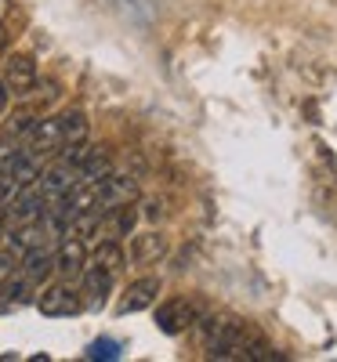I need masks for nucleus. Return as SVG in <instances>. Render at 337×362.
<instances>
[{
    "instance_id": "nucleus-21",
    "label": "nucleus",
    "mask_w": 337,
    "mask_h": 362,
    "mask_svg": "<svg viewBox=\"0 0 337 362\" xmlns=\"http://www.w3.org/2000/svg\"><path fill=\"white\" fill-rule=\"evenodd\" d=\"M120 355H124V344L109 341V337H98L95 344L87 348V358H120Z\"/></svg>"
},
{
    "instance_id": "nucleus-17",
    "label": "nucleus",
    "mask_w": 337,
    "mask_h": 362,
    "mask_svg": "<svg viewBox=\"0 0 337 362\" xmlns=\"http://www.w3.org/2000/svg\"><path fill=\"white\" fill-rule=\"evenodd\" d=\"M11 174H15V181L18 185H33V181H40V153H33V148H29V153H22L11 167H8Z\"/></svg>"
},
{
    "instance_id": "nucleus-1",
    "label": "nucleus",
    "mask_w": 337,
    "mask_h": 362,
    "mask_svg": "<svg viewBox=\"0 0 337 362\" xmlns=\"http://www.w3.org/2000/svg\"><path fill=\"white\" fill-rule=\"evenodd\" d=\"M254 326H247L243 319H203V337H207V351L210 358H239L243 341H247Z\"/></svg>"
},
{
    "instance_id": "nucleus-6",
    "label": "nucleus",
    "mask_w": 337,
    "mask_h": 362,
    "mask_svg": "<svg viewBox=\"0 0 337 362\" xmlns=\"http://www.w3.org/2000/svg\"><path fill=\"white\" fill-rule=\"evenodd\" d=\"M160 290H164V283H160L156 276L135 279V283L127 286V293L120 297V315H131V312H145V308H152V305H156V297H160Z\"/></svg>"
},
{
    "instance_id": "nucleus-22",
    "label": "nucleus",
    "mask_w": 337,
    "mask_h": 362,
    "mask_svg": "<svg viewBox=\"0 0 337 362\" xmlns=\"http://www.w3.org/2000/svg\"><path fill=\"white\" fill-rule=\"evenodd\" d=\"M18 264H22V261H18V254H15L11 247H0V283H8V279L15 276Z\"/></svg>"
},
{
    "instance_id": "nucleus-13",
    "label": "nucleus",
    "mask_w": 337,
    "mask_h": 362,
    "mask_svg": "<svg viewBox=\"0 0 337 362\" xmlns=\"http://www.w3.org/2000/svg\"><path fill=\"white\" fill-rule=\"evenodd\" d=\"M33 290H37V283L29 276H11L8 283H0V312H15V308L29 305Z\"/></svg>"
},
{
    "instance_id": "nucleus-4",
    "label": "nucleus",
    "mask_w": 337,
    "mask_h": 362,
    "mask_svg": "<svg viewBox=\"0 0 337 362\" xmlns=\"http://www.w3.org/2000/svg\"><path fill=\"white\" fill-rule=\"evenodd\" d=\"M4 80H8V87H11V95H18V98L33 95L37 83H40L37 62H33L29 54H11V58H8V69H4Z\"/></svg>"
},
{
    "instance_id": "nucleus-10",
    "label": "nucleus",
    "mask_w": 337,
    "mask_h": 362,
    "mask_svg": "<svg viewBox=\"0 0 337 362\" xmlns=\"http://www.w3.org/2000/svg\"><path fill=\"white\" fill-rule=\"evenodd\" d=\"M76 185H80V167H69V163H58V167H51V170L40 174V189H44L47 199H62Z\"/></svg>"
},
{
    "instance_id": "nucleus-20",
    "label": "nucleus",
    "mask_w": 337,
    "mask_h": 362,
    "mask_svg": "<svg viewBox=\"0 0 337 362\" xmlns=\"http://www.w3.org/2000/svg\"><path fill=\"white\" fill-rule=\"evenodd\" d=\"M91 153H95V145H91L87 138H84V141H69V145H62V163H69V167H84Z\"/></svg>"
},
{
    "instance_id": "nucleus-23",
    "label": "nucleus",
    "mask_w": 337,
    "mask_h": 362,
    "mask_svg": "<svg viewBox=\"0 0 337 362\" xmlns=\"http://www.w3.org/2000/svg\"><path fill=\"white\" fill-rule=\"evenodd\" d=\"M33 124H37L33 112H15V116L8 119V134H11V138H15V134H29V131H33Z\"/></svg>"
},
{
    "instance_id": "nucleus-27",
    "label": "nucleus",
    "mask_w": 337,
    "mask_h": 362,
    "mask_svg": "<svg viewBox=\"0 0 337 362\" xmlns=\"http://www.w3.org/2000/svg\"><path fill=\"white\" fill-rule=\"evenodd\" d=\"M8 44H11V33H8V25H4V22H0V54H4V51H8Z\"/></svg>"
},
{
    "instance_id": "nucleus-29",
    "label": "nucleus",
    "mask_w": 337,
    "mask_h": 362,
    "mask_svg": "<svg viewBox=\"0 0 337 362\" xmlns=\"http://www.w3.org/2000/svg\"><path fill=\"white\" fill-rule=\"evenodd\" d=\"M4 218H8V214H4V206H0V221H4Z\"/></svg>"
},
{
    "instance_id": "nucleus-16",
    "label": "nucleus",
    "mask_w": 337,
    "mask_h": 362,
    "mask_svg": "<svg viewBox=\"0 0 337 362\" xmlns=\"http://www.w3.org/2000/svg\"><path fill=\"white\" fill-rule=\"evenodd\" d=\"M91 264H102L109 272H120L127 264V254L120 250V239H102V243L95 247V254H91Z\"/></svg>"
},
{
    "instance_id": "nucleus-11",
    "label": "nucleus",
    "mask_w": 337,
    "mask_h": 362,
    "mask_svg": "<svg viewBox=\"0 0 337 362\" xmlns=\"http://www.w3.org/2000/svg\"><path fill=\"white\" fill-rule=\"evenodd\" d=\"M138 199V181L131 174H105L102 177V210L120 206V203H135Z\"/></svg>"
},
{
    "instance_id": "nucleus-9",
    "label": "nucleus",
    "mask_w": 337,
    "mask_h": 362,
    "mask_svg": "<svg viewBox=\"0 0 337 362\" xmlns=\"http://www.w3.org/2000/svg\"><path fill=\"white\" fill-rule=\"evenodd\" d=\"M66 145V134H62V116H44L33 124V131H29V148L33 153H62Z\"/></svg>"
},
{
    "instance_id": "nucleus-12",
    "label": "nucleus",
    "mask_w": 337,
    "mask_h": 362,
    "mask_svg": "<svg viewBox=\"0 0 337 362\" xmlns=\"http://www.w3.org/2000/svg\"><path fill=\"white\" fill-rule=\"evenodd\" d=\"M113 276L116 272L102 268V264H91L84 268V293H87V308H102L105 297L113 293Z\"/></svg>"
},
{
    "instance_id": "nucleus-18",
    "label": "nucleus",
    "mask_w": 337,
    "mask_h": 362,
    "mask_svg": "<svg viewBox=\"0 0 337 362\" xmlns=\"http://www.w3.org/2000/svg\"><path fill=\"white\" fill-rule=\"evenodd\" d=\"M105 174H113V160L95 148V153L87 156V163L80 167V181H102Z\"/></svg>"
},
{
    "instance_id": "nucleus-25",
    "label": "nucleus",
    "mask_w": 337,
    "mask_h": 362,
    "mask_svg": "<svg viewBox=\"0 0 337 362\" xmlns=\"http://www.w3.org/2000/svg\"><path fill=\"white\" fill-rule=\"evenodd\" d=\"M142 218H145V221H160V218H164V206H160V199H145Z\"/></svg>"
},
{
    "instance_id": "nucleus-26",
    "label": "nucleus",
    "mask_w": 337,
    "mask_h": 362,
    "mask_svg": "<svg viewBox=\"0 0 337 362\" xmlns=\"http://www.w3.org/2000/svg\"><path fill=\"white\" fill-rule=\"evenodd\" d=\"M8 98H11V87H8V80H0V116L8 109Z\"/></svg>"
},
{
    "instance_id": "nucleus-2",
    "label": "nucleus",
    "mask_w": 337,
    "mask_h": 362,
    "mask_svg": "<svg viewBox=\"0 0 337 362\" xmlns=\"http://www.w3.org/2000/svg\"><path fill=\"white\" fill-rule=\"evenodd\" d=\"M37 308H40V315H47V319H69V315L84 312V297H80L69 283H55V286H44V290H40Z\"/></svg>"
},
{
    "instance_id": "nucleus-8",
    "label": "nucleus",
    "mask_w": 337,
    "mask_h": 362,
    "mask_svg": "<svg viewBox=\"0 0 337 362\" xmlns=\"http://www.w3.org/2000/svg\"><path fill=\"white\" fill-rule=\"evenodd\" d=\"M138 218H142V210H138L135 203L105 206V210H102V235H105V239H124V235H135Z\"/></svg>"
},
{
    "instance_id": "nucleus-28",
    "label": "nucleus",
    "mask_w": 337,
    "mask_h": 362,
    "mask_svg": "<svg viewBox=\"0 0 337 362\" xmlns=\"http://www.w3.org/2000/svg\"><path fill=\"white\" fill-rule=\"evenodd\" d=\"M11 15V0H0V22H4Z\"/></svg>"
},
{
    "instance_id": "nucleus-19",
    "label": "nucleus",
    "mask_w": 337,
    "mask_h": 362,
    "mask_svg": "<svg viewBox=\"0 0 337 362\" xmlns=\"http://www.w3.org/2000/svg\"><path fill=\"white\" fill-rule=\"evenodd\" d=\"M62 134H66V145H69V141H84V138H87V116H84L80 109L62 112Z\"/></svg>"
},
{
    "instance_id": "nucleus-3",
    "label": "nucleus",
    "mask_w": 337,
    "mask_h": 362,
    "mask_svg": "<svg viewBox=\"0 0 337 362\" xmlns=\"http://www.w3.org/2000/svg\"><path fill=\"white\" fill-rule=\"evenodd\" d=\"M167 250H171V243H167V235L164 232H138V235H131V247H127V261L131 264H156V261H164L167 257Z\"/></svg>"
},
{
    "instance_id": "nucleus-5",
    "label": "nucleus",
    "mask_w": 337,
    "mask_h": 362,
    "mask_svg": "<svg viewBox=\"0 0 337 362\" xmlns=\"http://www.w3.org/2000/svg\"><path fill=\"white\" fill-rule=\"evenodd\" d=\"M193 322H196V308L189 305V300H181V297L164 300L160 312H156V326H160V334H171V337L185 334V329H189Z\"/></svg>"
},
{
    "instance_id": "nucleus-7",
    "label": "nucleus",
    "mask_w": 337,
    "mask_h": 362,
    "mask_svg": "<svg viewBox=\"0 0 337 362\" xmlns=\"http://www.w3.org/2000/svg\"><path fill=\"white\" fill-rule=\"evenodd\" d=\"M84 268H87L84 239L66 235L62 243H58V250H55V272H58V276H66V279H76V276H84Z\"/></svg>"
},
{
    "instance_id": "nucleus-14",
    "label": "nucleus",
    "mask_w": 337,
    "mask_h": 362,
    "mask_svg": "<svg viewBox=\"0 0 337 362\" xmlns=\"http://www.w3.org/2000/svg\"><path fill=\"white\" fill-rule=\"evenodd\" d=\"M40 243H44V225H40V221H18V225H11L8 235H4V247H11L18 257H22L25 250L40 247Z\"/></svg>"
},
{
    "instance_id": "nucleus-15",
    "label": "nucleus",
    "mask_w": 337,
    "mask_h": 362,
    "mask_svg": "<svg viewBox=\"0 0 337 362\" xmlns=\"http://www.w3.org/2000/svg\"><path fill=\"white\" fill-rule=\"evenodd\" d=\"M18 268H22V276H29V279L40 286V283H47V276L55 272V250H47L44 243L33 247V250H25Z\"/></svg>"
},
{
    "instance_id": "nucleus-24",
    "label": "nucleus",
    "mask_w": 337,
    "mask_h": 362,
    "mask_svg": "<svg viewBox=\"0 0 337 362\" xmlns=\"http://www.w3.org/2000/svg\"><path fill=\"white\" fill-rule=\"evenodd\" d=\"M22 185H18V181H15V174L11 170H4V167H0V203H8L15 192H18Z\"/></svg>"
}]
</instances>
